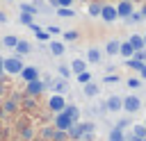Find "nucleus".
<instances>
[{
  "label": "nucleus",
  "instance_id": "nucleus-14",
  "mask_svg": "<svg viewBox=\"0 0 146 141\" xmlns=\"http://www.w3.org/2000/svg\"><path fill=\"white\" fill-rule=\"evenodd\" d=\"M71 68H73L75 73H82V70L87 68V64H84L82 59H73V64H71Z\"/></svg>",
  "mask_w": 146,
  "mask_h": 141
},
{
  "label": "nucleus",
  "instance_id": "nucleus-27",
  "mask_svg": "<svg viewBox=\"0 0 146 141\" xmlns=\"http://www.w3.org/2000/svg\"><path fill=\"white\" fill-rule=\"evenodd\" d=\"M34 34H36V36H39V39H41V41H48V32H43V30H41V27H39V30H36V32H34Z\"/></svg>",
  "mask_w": 146,
  "mask_h": 141
},
{
  "label": "nucleus",
  "instance_id": "nucleus-39",
  "mask_svg": "<svg viewBox=\"0 0 146 141\" xmlns=\"http://www.w3.org/2000/svg\"><path fill=\"white\" fill-rule=\"evenodd\" d=\"M141 141H146V136H144V139H141Z\"/></svg>",
  "mask_w": 146,
  "mask_h": 141
},
{
  "label": "nucleus",
  "instance_id": "nucleus-22",
  "mask_svg": "<svg viewBox=\"0 0 146 141\" xmlns=\"http://www.w3.org/2000/svg\"><path fill=\"white\" fill-rule=\"evenodd\" d=\"M2 43H5L7 48H16V43H18V39H16V36H5V39H2Z\"/></svg>",
  "mask_w": 146,
  "mask_h": 141
},
{
  "label": "nucleus",
  "instance_id": "nucleus-31",
  "mask_svg": "<svg viewBox=\"0 0 146 141\" xmlns=\"http://www.w3.org/2000/svg\"><path fill=\"white\" fill-rule=\"evenodd\" d=\"M64 39H68V41H73V39H78V32H66V34H64Z\"/></svg>",
  "mask_w": 146,
  "mask_h": 141
},
{
  "label": "nucleus",
  "instance_id": "nucleus-20",
  "mask_svg": "<svg viewBox=\"0 0 146 141\" xmlns=\"http://www.w3.org/2000/svg\"><path fill=\"white\" fill-rule=\"evenodd\" d=\"M110 141H123V132H121V127L112 130V134H110Z\"/></svg>",
  "mask_w": 146,
  "mask_h": 141
},
{
  "label": "nucleus",
  "instance_id": "nucleus-8",
  "mask_svg": "<svg viewBox=\"0 0 146 141\" xmlns=\"http://www.w3.org/2000/svg\"><path fill=\"white\" fill-rule=\"evenodd\" d=\"M123 107H125L128 111H137V109H139V98H135V96L125 98V100H123Z\"/></svg>",
  "mask_w": 146,
  "mask_h": 141
},
{
  "label": "nucleus",
  "instance_id": "nucleus-13",
  "mask_svg": "<svg viewBox=\"0 0 146 141\" xmlns=\"http://www.w3.org/2000/svg\"><path fill=\"white\" fill-rule=\"evenodd\" d=\"M16 50H18L21 55H25V52H30V50H32V45H30L27 41H18V43H16Z\"/></svg>",
  "mask_w": 146,
  "mask_h": 141
},
{
  "label": "nucleus",
  "instance_id": "nucleus-25",
  "mask_svg": "<svg viewBox=\"0 0 146 141\" xmlns=\"http://www.w3.org/2000/svg\"><path fill=\"white\" fill-rule=\"evenodd\" d=\"M84 93H87V96H96V93H98V86H96V84H87V86H84Z\"/></svg>",
  "mask_w": 146,
  "mask_h": 141
},
{
  "label": "nucleus",
  "instance_id": "nucleus-29",
  "mask_svg": "<svg viewBox=\"0 0 146 141\" xmlns=\"http://www.w3.org/2000/svg\"><path fill=\"white\" fill-rule=\"evenodd\" d=\"M59 75H62V77H68V75H71V70H68L66 66H59Z\"/></svg>",
  "mask_w": 146,
  "mask_h": 141
},
{
  "label": "nucleus",
  "instance_id": "nucleus-1",
  "mask_svg": "<svg viewBox=\"0 0 146 141\" xmlns=\"http://www.w3.org/2000/svg\"><path fill=\"white\" fill-rule=\"evenodd\" d=\"M2 70H7V73H21V70H23V61H21L18 57L2 59Z\"/></svg>",
  "mask_w": 146,
  "mask_h": 141
},
{
  "label": "nucleus",
  "instance_id": "nucleus-32",
  "mask_svg": "<svg viewBox=\"0 0 146 141\" xmlns=\"http://www.w3.org/2000/svg\"><path fill=\"white\" fill-rule=\"evenodd\" d=\"M55 89H57L59 93H62V91H66V82H57V84H55Z\"/></svg>",
  "mask_w": 146,
  "mask_h": 141
},
{
  "label": "nucleus",
  "instance_id": "nucleus-6",
  "mask_svg": "<svg viewBox=\"0 0 146 141\" xmlns=\"http://www.w3.org/2000/svg\"><path fill=\"white\" fill-rule=\"evenodd\" d=\"M21 75H23V80L25 82H32V80H39V73H36V68H32V66H23V70H21Z\"/></svg>",
  "mask_w": 146,
  "mask_h": 141
},
{
  "label": "nucleus",
  "instance_id": "nucleus-33",
  "mask_svg": "<svg viewBox=\"0 0 146 141\" xmlns=\"http://www.w3.org/2000/svg\"><path fill=\"white\" fill-rule=\"evenodd\" d=\"M71 2H73V0H57L59 7H71Z\"/></svg>",
  "mask_w": 146,
  "mask_h": 141
},
{
  "label": "nucleus",
  "instance_id": "nucleus-40",
  "mask_svg": "<svg viewBox=\"0 0 146 141\" xmlns=\"http://www.w3.org/2000/svg\"><path fill=\"white\" fill-rule=\"evenodd\" d=\"M144 43H146V39H144Z\"/></svg>",
  "mask_w": 146,
  "mask_h": 141
},
{
  "label": "nucleus",
  "instance_id": "nucleus-41",
  "mask_svg": "<svg viewBox=\"0 0 146 141\" xmlns=\"http://www.w3.org/2000/svg\"><path fill=\"white\" fill-rule=\"evenodd\" d=\"M7 2H11V0H7Z\"/></svg>",
  "mask_w": 146,
  "mask_h": 141
},
{
  "label": "nucleus",
  "instance_id": "nucleus-10",
  "mask_svg": "<svg viewBox=\"0 0 146 141\" xmlns=\"http://www.w3.org/2000/svg\"><path fill=\"white\" fill-rule=\"evenodd\" d=\"M119 52H121L123 57H130V55L135 52V48H132V45H130V43L125 41V43H121V45H119Z\"/></svg>",
  "mask_w": 146,
  "mask_h": 141
},
{
  "label": "nucleus",
  "instance_id": "nucleus-38",
  "mask_svg": "<svg viewBox=\"0 0 146 141\" xmlns=\"http://www.w3.org/2000/svg\"><path fill=\"white\" fill-rule=\"evenodd\" d=\"M141 16H144V18H146V5H144V9H141Z\"/></svg>",
  "mask_w": 146,
  "mask_h": 141
},
{
  "label": "nucleus",
  "instance_id": "nucleus-12",
  "mask_svg": "<svg viewBox=\"0 0 146 141\" xmlns=\"http://www.w3.org/2000/svg\"><path fill=\"white\" fill-rule=\"evenodd\" d=\"M73 14H75V11H73L71 7H59V9H57V16H62V18H71Z\"/></svg>",
  "mask_w": 146,
  "mask_h": 141
},
{
  "label": "nucleus",
  "instance_id": "nucleus-26",
  "mask_svg": "<svg viewBox=\"0 0 146 141\" xmlns=\"http://www.w3.org/2000/svg\"><path fill=\"white\" fill-rule=\"evenodd\" d=\"M21 23H23V25H32V16L23 11V14H21Z\"/></svg>",
  "mask_w": 146,
  "mask_h": 141
},
{
  "label": "nucleus",
  "instance_id": "nucleus-15",
  "mask_svg": "<svg viewBox=\"0 0 146 141\" xmlns=\"http://www.w3.org/2000/svg\"><path fill=\"white\" fill-rule=\"evenodd\" d=\"M107 107H110L112 111H116V109H121V100H119L116 96H112V98L107 100Z\"/></svg>",
  "mask_w": 146,
  "mask_h": 141
},
{
  "label": "nucleus",
  "instance_id": "nucleus-21",
  "mask_svg": "<svg viewBox=\"0 0 146 141\" xmlns=\"http://www.w3.org/2000/svg\"><path fill=\"white\" fill-rule=\"evenodd\" d=\"M100 7H103V5L91 2V5H89V14H91V16H100Z\"/></svg>",
  "mask_w": 146,
  "mask_h": 141
},
{
  "label": "nucleus",
  "instance_id": "nucleus-28",
  "mask_svg": "<svg viewBox=\"0 0 146 141\" xmlns=\"http://www.w3.org/2000/svg\"><path fill=\"white\" fill-rule=\"evenodd\" d=\"M128 66H130V68H141L144 64H141V61H137V59H130V61H128Z\"/></svg>",
  "mask_w": 146,
  "mask_h": 141
},
{
  "label": "nucleus",
  "instance_id": "nucleus-5",
  "mask_svg": "<svg viewBox=\"0 0 146 141\" xmlns=\"http://www.w3.org/2000/svg\"><path fill=\"white\" fill-rule=\"evenodd\" d=\"M116 14H119V16H123V18H128V16L132 14V5H130L128 0L119 2V7H116Z\"/></svg>",
  "mask_w": 146,
  "mask_h": 141
},
{
  "label": "nucleus",
  "instance_id": "nucleus-11",
  "mask_svg": "<svg viewBox=\"0 0 146 141\" xmlns=\"http://www.w3.org/2000/svg\"><path fill=\"white\" fill-rule=\"evenodd\" d=\"M87 57H89V61H91V64H98V61H100V52H98L96 48H89Z\"/></svg>",
  "mask_w": 146,
  "mask_h": 141
},
{
  "label": "nucleus",
  "instance_id": "nucleus-7",
  "mask_svg": "<svg viewBox=\"0 0 146 141\" xmlns=\"http://www.w3.org/2000/svg\"><path fill=\"white\" fill-rule=\"evenodd\" d=\"M43 82H39V80H32V82H27V93H32V96H36V93H41L43 91Z\"/></svg>",
  "mask_w": 146,
  "mask_h": 141
},
{
  "label": "nucleus",
  "instance_id": "nucleus-34",
  "mask_svg": "<svg viewBox=\"0 0 146 141\" xmlns=\"http://www.w3.org/2000/svg\"><path fill=\"white\" fill-rule=\"evenodd\" d=\"M135 59H137V61H144V59H146V52H141V50H139V52H137V57H135Z\"/></svg>",
  "mask_w": 146,
  "mask_h": 141
},
{
  "label": "nucleus",
  "instance_id": "nucleus-17",
  "mask_svg": "<svg viewBox=\"0 0 146 141\" xmlns=\"http://www.w3.org/2000/svg\"><path fill=\"white\" fill-rule=\"evenodd\" d=\"M132 132H135V139H139V141H141V139L146 136V125H135V130H132Z\"/></svg>",
  "mask_w": 146,
  "mask_h": 141
},
{
  "label": "nucleus",
  "instance_id": "nucleus-3",
  "mask_svg": "<svg viewBox=\"0 0 146 141\" xmlns=\"http://www.w3.org/2000/svg\"><path fill=\"white\" fill-rule=\"evenodd\" d=\"M100 18H103V20H107V23H112V20H116V18H119V14H116V7H110V5H103V7H100Z\"/></svg>",
  "mask_w": 146,
  "mask_h": 141
},
{
  "label": "nucleus",
  "instance_id": "nucleus-36",
  "mask_svg": "<svg viewBox=\"0 0 146 141\" xmlns=\"http://www.w3.org/2000/svg\"><path fill=\"white\" fill-rule=\"evenodd\" d=\"M0 20L5 23V20H7V14H2V11H0Z\"/></svg>",
  "mask_w": 146,
  "mask_h": 141
},
{
  "label": "nucleus",
  "instance_id": "nucleus-35",
  "mask_svg": "<svg viewBox=\"0 0 146 141\" xmlns=\"http://www.w3.org/2000/svg\"><path fill=\"white\" fill-rule=\"evenodd\" d=\"M116 80H119L116 75H107V77H105V82H116Z\"/></svg>",
  "mask_w": 146,
  "mask_h": 141
},
{
  "label": "nucleus",
  "instance_id": "nucleus-19",
  "mask_svg": "<svg viewBox=\"0 0 146 141\" xmlns=\"http://www.w3.org/2000/svg\"><path fill=\"white\" fill-rule=\"evenodd\" d=\"M21 9H23L25 14H30V16H34V14H39V11H36V7H34V5H27V2H23V5H21Z\"/></svg>",
  "mask_w": 146,
  "mask_h": 141
},
{
  "label": "nucleus",
  "instance_id": "nucleus-37",
  "mask_svg": "<svg viewBox=\"0 0 146 141\" xmlns=\"http://www.w3.org/2000/svg\"><path fill=\"white\" fill-rule=\"evenodd\" d=\"M139 70H141V75H144V77H146V66H141V68H139Z\"/></svg>",
  "mask_w": 146,
  "mask_h": 141
},
{
  "label": "nucleus",
  "instance_id": "nucleus-23",
  "mask_svg": "<svg viewBox=\"0 0 146 141\" xmlns=\"http://www.w3.org/2000/svg\"><path fill=\"white\" fill-rule=\"evenodd\" d=\"M119 45H121L119 41H110V43H107V52H110V55H116V52H119Z\"/></svg>",
  "mask_w": 146,
  "mask_h": 141
},
{
  "label": "nucleus",
  "instance_id": "nucleus-30",
  "mask_svg": "<svg viewBox=\"0 0 146 141\" xmlns=\"http://www.w3.org/2000/svg\"><path fill=\"white\" fill-rule=\"evenodd\" d=\"M59 32H62V30H59L57 25H50V27H48V34H59Z\"/></svg>",
  "mask_w": 146,
  "mask_h": 141
},
{
  "label": "nucleus",
  "instance_id": "nucleus-18",
  "mask_svg": "<svg viewBox=\"0 0 146 141\" xmlns=\"http://www.w3.org/2000/svg\"><path fill=\"white\" fill-rule=\"evenodd\" d=\"M128 43H130L135 50H139V48L144 45V39H141V36H130V41H128Z\"/></svg>",
  "mask_w": 146,
  "mask_h": 141
},
{
  "label": "nucleus",
  "instance_id": "nucleus-9",
  "mask_svg": "<svg viewBox=\"0 0 146 141\" xmlns=\"http://www.w3.org/2000/svg\"><path fill=\"white\" fill-rule=\"evenodd\" d=\"M50 50H52V55H64L66 48H64L62 41H52V43H50Z\"/></svg>",
  "mask_w": 146,
  "mask_h": 141
},
{
  "label": "nucleus",
  "instance_id": "nucleus-16",
  "mask_svg": "<svg viewBox=\"0 0 146 141\" xmlns=\"http://www.w3.org/2000/svg\"><path fill=\"white\" fill-rule=\"evenodd\" d=\"M64 111L73 118V123H78V118H80V111H78V107H64Z\"/></svg>",
  "mask_w": 146,
  "mask_h": 141
},
{
  "label": "nucleus",
  "instance_id": "nucleus-2",
  "mask_svg": "<svg viewBox=\"0 0 146 141\" xmlns=\"http://www.w3.org/2000/svg\"><path fill=\"white\" fill-rule=\"evenodd\" d=\"M71 125H73V118H71V116H68L64 109H62V111H57V118H55V127L64 132V130H68Z\"/></svg>",
  "mask_w": 146,
  "mask_h": 141
},
{
  "label": "nucleus",
  "instance_id": "nucleus-4",
  "mask_svg": "<svg viewBox=\"0 0 146 141\" xmlns=\"http://www.w3.org/2000/svg\"><path fill=\"white\" fill-rule=\"evenodd\" d=\"M48 107H50L52 111H62V109L66 107V102H64V98H62L59 93H55V96H52V98L48 100Z\"/></svg>",
  "mask_w": 146,
  "mask_h": 141
},
{
  "label": "nucleus",
  "instance_id": "nucleus-24",
  "mask_svg": "<svg viewBox=\"0 0 146 141\" xmlns=\"http://www.w3.org/2000/svg\"><path fill=\"white\" fill-rule=\"evenodd\" d=\"M89 80H91V75H89L87 70H82V73H78V82H80V84H87Z\"/></svg>",
  "mask_w": 146,
  "mask_h": 141
}]
</instances>
